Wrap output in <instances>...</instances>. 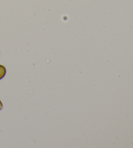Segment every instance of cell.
<instances>
[{
  "label": "cell",
  "instance_id": "7a4b0ae2",
  "mask_svg": "<svg viewBox=\"0 0 133 148\" xmlns=\"http://www.w3.org/2000/svg\"><path fill=\"white\" fill-rule=\"evenodd\" d=\"M2 108H3V104H2L1 101H0V110H1Z\"/></svg>",
  "mask_w": 133,
  "mask_h": 148
},
{
  "label": "cell",
  "instance_id": "6da1fadb",
  "mask_svg": "<svg viewBox=\"0 0 133 148\" xmlns=\"http://www.w3.org/2000/svg\"><path fill=\"white\" fill-rule=\"evenodd\" d=\"M6 75V69L4 66L0 65V80H1L2 78Z\"/></svg>",
  "mask_w": 133,
  "mask_h": 148
}]
</instances>
